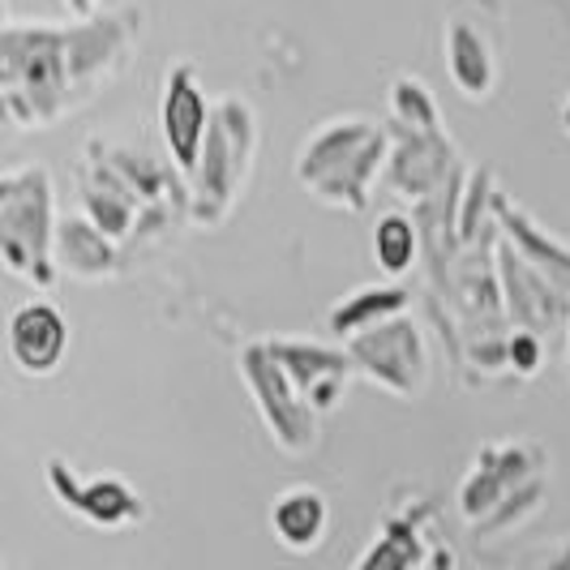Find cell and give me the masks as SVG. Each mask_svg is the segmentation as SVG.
I'll return each mask as SVG.
<instances>
[{
    "label": "cell",
    "instance_id": "ba28073f",
    "mask_svg": "<svg viewBox=\"0 0 570 570\" xmlns=\"http://www.w3.org/2000/svg\"><path fill=\"white\" fill-rule=\"evenodd\" d=\"M326 528H331V507H326V498L309 485L287 489V493L275 498V507H271V532H275L279 544L292 549V553L317 549L322 537H326Z\"/></svg>",
    "mask_w": 570,
    "mask_h": 570
},
{
    "label": "cell",
    "instance_id": "9c48e42d",
    "mask_svg": "<svg viewBox=\"0 0 570 570\" xmlns=\"http://www.w3.org/2000/svg\"><path fill=\"white\" fill-rule=\"evenodd\" d=\"M446 52H451V73H455V86L468 90V95H489L493 90V52L481 43V35L472 22H451V35H446Z\"/></svg>",
    "mask_w": 570,
    "mask_h": 570
},
{
    "label": "cell",
    "instance_id": "2e32d148",
    "mask_svg": "<svg viewBox=\"0 0 570 570\" xmlns=\"http://www.w3.org/2000/svg\"><path fill=\"white\" fill-rule=\"evenodd\" d=\"M562 129L570 134V95H567V104H562Z\"/></svg>",
    "mask_w": 570,
    "mask_h": 570
},
{
    "label": "cell",
    "instance_id": "30bf717a",
    "mask_svg": "<svg viewBox=\"0 0 570 570\" xmlns=\"http://www.w3.org/2000/svg\"><path fill=\"white\" fill-rule=\"evenodd\" d=\"M52 254L73 275H104L112 266V249L104 245V232L90 228L86 219H60L52 236Z\"/></svg>",
    "mask_w": 570,
    "mask_h": 570
},
{
    "label": "cell",
    "instance_id": "4fadbf2b",
    "mask_svg": "<svg viewBox=\"0 0 570 570\" xmlns=\"http://www.w3.org/2000/svg\"><path fill=\"white\" fill-rule=\"evenodd\" d=\"M403 305H407V296H403V292H361V296L343 301L340 309H335V326L343 331L352 317L361 314V317H365V331H370L373 314H395V309H403Z\"/></svg>",
    "mask_w": 570,
    "mask_h": 570
},
{
    "label": "cell",
    "instance_id": "52a82bcc",
    "mask_svg": "<svg viewBox=\"0 0 570 570\" xmlns=\"http://www.w3.org/2000/svg\"><path fill=\"white\" fill-rule=\"evenodd\" d=\"M317 138L331 146L335 155H340V164H373L377 159V125H365V120H340V125H326V129H317ZM365 180H370V171L361 168H335L331 176V185L322 189V198H347V206H361V189H365Z\"/></svg>",
    "mask_w": 570,
    "mask_h": 570
},
{
    "label": "cell",
    "instance_id": "8fae6325",
    "mask_svg": "<svg viewBox=\"0 0 570 570\" xmlns=\"http://www.w3.org/2000/svg\"><path fill=\"white\" fill-rule=\"evenodd\" d=\"M373 257L386 275H403L416 262V228L403 215H382L373 228Z\"/></svg>",
    "mask_w": 570,
    "mask_h": 570
},
{
    "label": "cell",
    "instance_id": "5bb4252c",
    "mask_svg": "<svg viewBox=\"0 0 570 570\" xmlns=\"http://www.w3.org/2000/svg\"><path fill=\"white\" fill-rule=\"evenodd\" d=\"M429 570H455V562H451V553H438V562Z\"/></svg>",
    "mask_w": 570,
    "mask_h": 570
},
{
    "label": "cell",
    "instance_id": "9a60e30c",
    "mask_svg": "<svg viewBox=\"0 0 570 570\" xmlns=\"http://www.w3.org/2000/svg\"><path fill=\"white\" fill-rule=\"evenodd\" d=\"M90 4H95V0H69V9H73V13H90Z\"/></svg>",
    "mask_w": 570,
    "mask_h": 570
},
{
    "label": "cell",
    "instance_id": "3957f363",
    "mask_svg": "<svg viewBox=\"0 0 570 570\" xmlns=\"http://www.w3.org/2000/svg\"><path fill=\"white\" fill-rule=\"evenodd\" d=\"M9 356L13 365L30 377H48L60 370L65 352H69V322L57 305L48 301H27L9 317Z\"/></svg>",
    "mask_w": 570,
    "mask_h": 570
},
{
    "label": "cell",
    "instance_id": "7c38bea8",
    "mask_svg": "<svg viewBox=\"0 0 570 570\" xmlns=\"http://www.w3.org/2000/svg\"><path fill=\"white\" fill-rule=\"evenodd\" d=\"M416 562H421V541H416L412 523H395L377 537V544L361 558L356 570H412Z\"/></svg>",
    "mask_w": 570,
    "mask_h": 570
},
{
    "label": "cell",
    "instance_id": "7a4b0ae2",
    "mask_svg": "<svg viewBox=\"0 0 570 570\" xmlns=\"http://www.w3.org/2000/svg\"><path fill=\"white\" fill-rule=\"evenodd\" d=\"M245 377H249L257 403H262V416H266V425L275 429V438L284 442L287 451H309L317 438V425L301 412L296 395L287 391V370H279L271 347H249L245 352Z\"/></svg>",
    "mask_w": 570,
    "mask_h": 570
},
{
    "label": "cell",
    "instance_id": "5b68a950",
    "mask_svg": "<svg viewBox=\"0 0 570 570\" xmlns=\"http://www.w3.org/2000/svg\"><path fill=\"white\" fill-rule=\"evenodd\" d=\"M48 481H52V489H57L73 511L86 514V519L99 523V528H120V523H138V519H142L138 493L125 485V481H116V476L73 481L69 468H65L60 459H52V463H48Z\"/></svg>",
    "mask_w": 570,
    "mask_h": 570
},
{
    "label": "cell",
    "instance_id": "277c9868",
    "mask_svg": "<svg viewBox=\"0 0 570 570\" xmlns=\"http://www.w3.org/2000/svg\"><path fill=\"white\" fill-rule=\"evenodd\" d=\"M356 356L370 365L377 382L395 386L403 395H412L425 377V352H421V335L412 322H386V326H370L356 335Z\"/></svg>",
    "mask_w": 570,
    "mask_h": 570
},
{
    "label": "cell",
    "instance_id": "6da1fadb",
    "mask_svg": "<svg viewBox=\"0 0 570 570\" xmlns=\"http://www.w3.org/2000/svg\"><path fill=\"white\" fill-rule=\"evenodd\" d=\"M0 266H13L30 284H52V198L39 168L22 171L0 202Z\"/></svg>",
    "mask_w": 570,
    "mask_h": 570
},
{
    "label": "cell",
    "instance_id": "8992f818",
    "mask_svg": "<svg viewBox=\"0 0 570 570\" xmlns=\"http://www.w3.org/2000/svg\"><path fill=\"white\" fill-rule=\"evenodd\" d=\"M164 134L180 168H198L202 134H206V99L198 90V78L189 69H176L168 78V99H164Z\"/></svg>",
    "mask_w": 570,
    "mask_h": 570
}]
</instances>
